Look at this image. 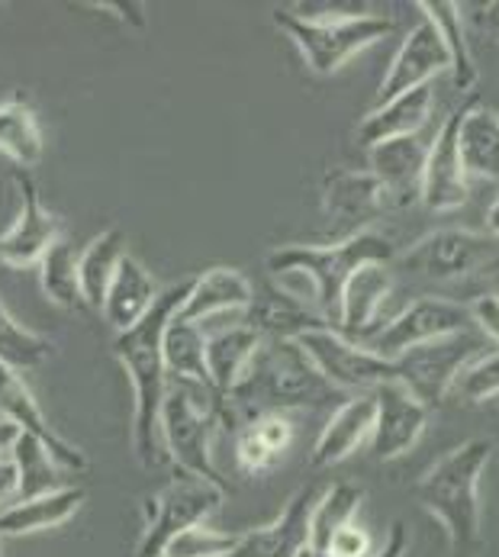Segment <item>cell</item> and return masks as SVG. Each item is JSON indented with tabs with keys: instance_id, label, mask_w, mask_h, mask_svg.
Returning <instances> with one entry per match:
<instances>
[{
	"instance_id": "cell-36",
	"label": "cell",
	"mask_w": 499,
	"mask_h": 557,
	"mask_svg": "<svg viewBox=\"0 0 499 557\" xmlns=\"http://www.w3.org/2000/svg\"><path fill=\"white\" fill-rule=\"evenodd\" d=\"M361 499H364V490L351 480H338L320 496V503L313 509V522H310V548L313 552H323V555L329 552L335 532L345 529L348 522H354Z\"/></svg>"
},
{
	"instance_id": "cell-1",
	"label": "cell",
	"mask_w": 499,
	"mask_h": 557,
	"mask_svg": "<svg viewBox=\"0 0 499 557\" xmlns=\"http://www.w3.org/2000/svg\"><path fill=\"white\" fill-rule=\"evenodd\" d=\"M190 294V281H180L162 290L152 313L136 329L120 332L110 345L113 358L123 364L129 384H133V451L142 468L155 471L167 461L165 442H162V406L167 397V368H165V329L171 319L180 313L184 300Z\"/></svg>"
},
{
	"instance_id": "cell-31",
	"label": "cell",
	"mask_w": 499,
	"mask_h": 557,
	"mask_svg": "<svg viewBox=\"0 0 499 557\" xmlns=\"http://www.w3.org/2000/svg\"><path fill=\"white\" fill-rule=\"evenodd\" d=\"M419 10L425 13V20L441 33L445 49L451 55V78L458 90H474L477 87V65L471 55V42L464 33V20H461V7L451 0H419Z\"/></svg>"
},
{
	"instance_id": "cell-5",
	"label": "cell",
	"mask_w": 499,
	"mask_h": 557,
	"mask_svg": "<svg viewBox=\"0 0 499 557\" xmlns=\"http://www.w3.org/2000/svg\"><path fill=\"white\" fill-rule=\"evenodd\" d=\"M223 419H229V403L213 387L167 377V397L162 406V442H165V455L174 465V471L194 474V478H203L229 490V483L223 480L213 461V435Z\"/></svg>"
},
{
	"instance_id": "cell-40",
	"label": "cell",
	"mask_w": 499,
	"mask_h": 557,
	"mask_svg": "<svg viewBox=\"0 0 499 557\" xmlns=\"http://www.w3.org/2000/svg\"><path fill=\"white\" fill-rule=\"evenodd\" d=\"M329 557H374V539L364 525L358 522H348L345 529L335 532V539L329 542Z\"/></svg>"
},
{
	"instance_id": "cell-48",
	"label": "cell",
	"mask_w": 499,
	"mask_h": 557,
	"mask_svg": "<svg viewBox=\"0 0 499 557\" xmlns=\"http://www.w3.org/2000/svg\"><path fill=\"white\" fill-rule=\"evenodd\" d=\"M300 557H329V555H323V552H313V548H307V552H303Z\"/></svg>"
},
{
	"instance_id": "cell-44",
	"label": "cell",
	"mask_w": 499,
	"mask_h": 557,
	"mask_svg": "<svg viewBox=\"0 0 499 557\" xmlns=\"http://www.w3.org/2000/svg\"><path fill=\"white\" fill-rule=\"evenodd\" d=\"M407 548H410V535H407V525L397 519V522L390 525L387 545H384L374 557H407Z\"/></svg>"
},
{
	"instance_id": "cell-34",
	"label": "cell",
	"mask_w": 499,
	"mask_h": 557,
	"mask_svg": "<svg viewBox=\"0 0 499 557\" xmlns=\"http://www.w3.org/2000/svg\"><path fill=\"white\" fill-rule=\"evenodd\" d=\"M123 258H126V233L116 226L93 236L82 251V287L90 310H103L107 290H110Z\"/></svg>"
},
{
	"instance_id": "cell-49",
	"label": "cell",
	"mask_w": 499,
	"mask_h": 557,
	"mask_svg": "<svg viewBox=\"0 0 499 557\" xmlns=\"http://www.w3.org/2000/svg\"><path fill=\"white\" fill-rule=\"evenodd\" d=\"M0 539H3V535H0ZM0 557H3V548H0Z\"/></svg>"
},
{
	"instance_id": "cell-6",
	"label": "cell",
	"mask_w": 499,
	"mask_h": 557,
	"mask_svg": "<svg viewBox=\"0 0 499 557\" xmlns=\"http://www.w3.org/2000/svg\"><path fill=\"white\" fill-rule=\"evenodd\" d=\"M274 26L287 33V39L303 55L307 69L320 78L338 75L354 55H361L364 49L394 33V20L381 13H341L326 20L287 7L274 10Z\"/></svg>"
},
{
	"instance_id": "cell-7",
	"label": "cell",
	"mask_w": 499,
	"mask_h": 557,
	"mask_svg": "<svg viewBox=\"0 0 499 557\" xmlns=\"http://www.w3.org/2000/svg\"><path fill=\"white\" fill-rule=\"evenodd\" d=\"M229 490L194 474H174L159 493L146 499V529L139 535L136 557H165L167 545L187 529L207 525Z\"/></svg>"
},
{
	"instance_id": "cell-29",
	"label": "cell",
	"mask_w": 499,
	"mask_h": 557,
	"mask_svg": "<svg viewBox=\"0 0 499 557\" xmlns=\"http://www.w3.org/2000/svg\"><path fill=\"white\" fill-rule=\"evenodd\" d=\"M294 442V425L284 412H264L242 422L236 438V461L246 474H267Z\"/></svg>"
},
{
	"instance_id": "cell-26",
	"label": "cell",
	"mask_w": 499,
	"mask_h": 557,
	"mask_svg": "<svg viewBox=\"0 0 499 557\" xmlns=\"http://www.w3.org/2000/svg\"><path fill=\"white\" fill-rule=\"evenodd\" d=\"M261 335L246 325V319H239L229 329H220L213 335H207V368H210V384L223 399L239 387V381L246 377L251 358L261 348Z\"/></svg>"
},
{
	"instance_id": "cell-18",
	"label": "cell",
	"mask_w": 499,
	"mask_h": 557,
	"mask_svg": "<svg viewBox=\"0 0 499 557\" xmlns=\"http://www.w3.org/2000/svg\"><path fill=\"white\" fill-rule=\"evenodd\" d=\"M316 503L320 490L313 483L300 486L271 525L242 532L229 557H300L310 548V522Z\"/></svg>"
},
{
	"instance_id": "cell-41",
	"label": "cell",
	"mask_w": 499,
	"mask_h": 557,
	"mask_svg": "<svg viewBox=\"0 0 499 557\" xmlns=\"http://www.w3.org/2000/svg\"><path fill=\"white\" fill-rule=\"evenodd\" d=\"M471 317H474V325L490 335L499 345V297L497 294H484L471 304Z\"/></svg>"
},
{
	"instance_id": "cell-45",
	"label": "cell",
	"mask_w": 499,
	"mask_h": 557,
	"mask_svg": "<svg viewBox=\"0 0 499 557\" xmlns=\"http://www.w3.org/2000/svg\"><path fill=\"white\" fill-rule=\"evenodd\" d=\"M481 29H487L494 39H499V3L481 7Z\"/></svg>"
},
{
	"instance_id": "cell-33",
	"label": "cell",
	"mask_w": 499,
	"mask_h": 557,
	"mask_svg": "<svg viewBox=\"0 0 499 557\" xmlns=\"http://www.w3.org/2000/svg\"><path fill=\"white\" fill-rule=\"evenodd\" d=\"M0 152L26 171L42 161V129L23 97L0 100Z\"/></svg>"
},
{
	"instance_id": "cell-17",
	"label": "cell",
	"mask_w": 499,
	"mask_h": 557,
	"mask_svg": "<svg viewBox=\"0 0 499 557\" xmlns=\"http://www.w3.org/2000/svg\"><path fill=\"white\" fill-rule=\"evenodd\" d=\"M441 72H451V55L445 49L441 33L428 20H422V23H416L407 33L400 52L394 55L387 75L381 81V87H377V107L387 103V100H394V97H403V94H410L416 87L432 84V78L441 75Z\"/></svg>"
},
{
	"instance_id": "cell-46",
	"label": "cell",
	"mask_w": 499,
	"mask_h": 557,
	"mask_svg": "<svg viewBox=\"0 0 499 557\" xmlns=\"http://www.w3.org/2000/svg\"><path fill=\"white\" fill-rule=\"evenodd\" d=\"M16 438H20V429L0 419V458H7V451H13Z\"/></svg>"
},
{
	"instance_id": "cell-2",
	"label": "cell",
	"mask_w": 499,
	"mask_h": 557,
	"mask_svg": "<svg viewBox=\"0 0 499 557\" xmlns=\"http://www.w3.org/2000/svg\"><path fill=\"white\" fill-rule=\"evenodd\" d=\"M494 458L490 438H471L438 458L416 483V503L441 522L454 557H481L484 552V506L481 478Z\"/></svg>"
},
{
	"instance_id": "cell-22",
	"label": "cell",
	"mask_w": 499,
	"mask_h": 557,
	"mask_svg": "<svg viewBox=\"0 0 499 557\" xmlns=\"http://www.w3.org/2000/svg\"><path fill=\"white\" fill-rule=\"evenodd\" d=\"M432 107H435V90L432 84L416 87L403 97H394L381 107H374L371 113H364V120L358 123L354 129V139L361 149H377L381 143H390V139H403V136H413L419 129L428 126V116H432Z\"/></svg>"
},
{
	"instance_id": "cell-3",
	"label": "cell",
	"mask_w": 499,
	"mask_h": 557,
	"mask_svg": "<svg viewBox=\"0 0 499 557\" xmlns=\"http://www.w3.org/2000/svg\"><path fill=\"white\" fill-rule=\"evenodd\" d=\"M348 394L335 391L320 374L313 358L300 342L264 338L258 355L251 358L246 377L229 394V412H242L246 422L264 412L287 409H326L333 403H345Z\"/></svg>"
},
{
	"instance_id": "cell-12",
	"label": "cell",
	"mask_w": 499,
	"mask_h": 557,
	"mask_svg": "<svg viewBox=\"0 0 499 557\" xmlns=\"http://www.w3.org/2000/svg\"><path fill=\"white\" fill-rule=\"evenodd\" d=\"M10 181L20 190V210L13 216L10 230L0 233V264L23 271V268L42 264L49 248L65 236H62V220L42 203L33 174L26 168H13Z\"/></svg>"
},
{
	"instance_id": "cell-42",
	"label": "cell",
	"mask_w": 499,
	"mask_h": 557,
	"mask_svg": "<svg viewBox=\"0 0 499 557\" xmlns=\"http://www.w3.org/2000/svg\"><path fill=\"white\" fill-rule=\"evenodd\" d=\"M16 499H20V471L13 458H0V512L7 509V503Z\"/></svg>"
},
{
	"instance_id": "cell-47",
	"label": "cell",
	"mask_w": 499,
	"mask_h": 557,
	"mask_svg": "<svg viewBox=\"0 0 499 557\" xmlns=\"http://www.w3.org/2000/svg\"><path fill=\"white\" fill-rule=\"evenodd\" d=\"M487 233H490L494 239H499V197L494 200V207L487 210Z\"/></svg>"
},
{
	"instance_id": "cell-35",
	"label": "cell",
	"mask_w": 499,
	"mask_h": 557,
	"mask_svg": "<svg viewBox=\"0 0 499 557\" xmlns=\"http://www.w3.org/2000/svg\"><path fill=\"white\" fill-rule=\"evenodd\" d=\"M10 458H13L16 471H20V499H36V496H46V493H55V490L68 486L65 483V468L29 432H20Z\"/></svg>"
},
{
	"instance_id": "cell-20",
	"label": "cell",
	"mask_w": 499,
	"mask_h": 557,
	"mask_svg": "<svg viewBox=\"0 0 499 557\" xmlns=\"http://www.w3.org/2000/svg\"><path fill=\"white\" fill-rule=\"evenodd\" d=\"M242 319L261 338H284V342H300L307 332L333 325L323 313L310 310L290 290L274 287V284H264L261 290H254V300Z\"/></svg>"
},
{
	"instance_id": "cell-4",
	"label": "cell",
	"mask_w": 499,
	"mask_h": 557,
	"mask_svg": "<svg viewBox=\"0 0 499 557\" xmlns=\"http://www.w3.org/2000/svg\"><path fill=\"white\" fill-rule=\"evenodd\" d=\"M394 258H397L394 242L367 230L333 245H280L267 255L264 264L274 277H287V274L307 277L313 284L320 313L338 329L341 297L351 274L364 264H390Z\"/></svg>"
},
{
	"instance_id": "cell-11",
	"label": "cell",
	"mask_w": 499,
	"mask_h": 557,
	"mask_svg": "<svg viewBox=\"0 0 499 557\" xmlns=\"http://www.w3.org/2000/svg\"><path fill=\"white\" fill-rule=\"evenodd\" d=\"M474 317L467 304L448 300V297H419L407 310H400L394 319H387L364 345L377 351L387 361H397L410 348L454 335L461 329H471Z\"/></svg>"
},
{
	"instance_id": "cell-16",
	"label": "cell",
	"mask_w": 499,
	"mask_h": 557,
	"mask_svg": "<svg viewBox=\"0 0 499 557\" xmlns=\"http://www.w3.org/2000/svg\"><path fill=\"white\" fill-rule=\"evenodd\" d=\"M461 116H464V103L441 120L435 146L428 152L425 184H422V203L432 213H451V210L464 207L467 197H471L467 171H464V159H461V143H458Z\"/></svg>"
},
{
	"instance_id": "cell-13",
	"label": "cell",
	"mask_w": 499,
	"mask_h": 557,
	"mask_svg": "<svg viewBox=\"0 0 499 557\" xmlns=\"http://www.w3.org/2000/svg\"><path fill=\"white\" fill-rule=\"evenodd\" d=\"M394 207L384 184L371 171H351V168H333L323 177V213L338 236L335 242L351 239L358 233H367L381 213Z\"/></svg>"
},
{
	"instance_id": "cell-25",
	"label": "cell",
	"mask_w": 499,
	"mask_h": 557,
	"mask_svg": "<svg viewBox=\"0 0 499 557\" xmlns=\"http://www.w3.org/2000/svg\"><path fill=\"white\" fill-rule=\"evenodd\" d=\"M162 290L159 284L152 281V274L142 268V261H136L133 255H126L116 268V277L107 290V300H103V319L110 322V329L120 335V332H129L136 329L142 319L152 313V307L159 304Z\"/></svg>"
},
{
	"instance_id": "cell-28",
	"label": "cell",
	"mask_w": 499,
	"mask_h": 557,
	"mask_svg": "<svg viewBox=\"0 0 499 557\" xmlns=\"http://www.w3.org/2000/svg\"><path fill=\"white\" fill-rule=\"evenodd\" d=\"M458 143H461L467 177L499 181V113L490 107H481L474 94L464 100Z\"/></svg>"
},
{
	"instance_id": "cell-27",
	"label": "cell",
	"mask_w": 499,
	"mask_h": 557,
	"mask_svg": "<svg viewBox=\"0 0 499 557\" xmlns=\"http://www.w3.org/2000/svg\"><path fill=\"white\" fill-rule=\"evenodd\" d=\"M82 503L84 486H62V490L36 496V499H20L0 512V535L20 539V535L59 529L82 509Z\"/></svg>"
},
{
	"instance_id": "cell-15",
	"label": "cell",
	"mask_w": 499,
	"mask_h": 557,
	"mask_svg": "<svg viewBox=\"0 0 499 557\" xmlns=\"http://www.w3.org/2000/svg\"><path fill=\"white\" fill-rule=\"evenodd\" d=\"M374 397H377V419L371 432V455L374 461H397L416 448L428 425V406L413 397L400 381L381 384Z\"/></svg>"
},
{
	"instance_id": "cell-37",
	"label": "cell",
	"mask_w": 499,
	"mask_h": 557,
	"mask_svg": "<svg viewBox=\"0 0 499 557\" xmlns=\"http://www.w3.org/2000/svg\"><path fill=\"white\" fill-rule=\"evenodd\" d=\"M52 351H55V342L52 338H46V335L20 325L16 317L0 300V364L13 368L20 374V371H33L42 361H49Z\"/></svg>"
},
{
	"instance_id": "cell-30",
	"label": "cell",
	"mask_w": 499,
	"mask_h": 557,
	"mask_svg": "<svg viewBox=\"0 0 499 557\" xmlns=\"http://www.w3.org/2000/svg\"><path fill=\"white\" fill-rule=\"evenodd\" d=\"M39 287L49 304L62 310H90L82 287V251L72 239H59L39 264Z\"/></svg>"
},
{
	"instance_id": "cell-43",
	"label": "cell",
	"mask_w": 499,
	"mask_h": 557,
	"mask_svg": "<svg viewBox=\"0 0 499 557\" xmlns=\"http://www.w3.org/2000/svg\"><path fill=\"white\" fill-rule=\"evenodd\" d=\"M90 7H97V10H120V13H116L120 20H126V23H129V26H136V29H146V13H142L146 7H142V3H129V0H126V3L97 0V3H90Z\"/></svg>"
},
{
	"instance_id": "cell-32",
	"label": "cell",
	"mask_w": 499,
	"mask_h": 557,
	"mask_svg": "<svg viewBox=\"0 0 499 557\" xmlns=\"http://www.w3.org/2000/svg\"><path fill=\"white\" fill-rule=\"evenodd\" d=\"M165 368L171 381H187V384H210V368H207V332L197 322L171 319L165 329Z\"/></svg>"
},
{
	"instance_id": "cell-38",
	"label": "cell",
	"mask_w": 499,
	"mask_h": 557,
	"mask_svg": "<svg viewBox=\"0 0 499 557\" xmlns=\"http://www.w3.org/2000/svg\"><path fill=\"white\" fill-rule=\"evenodd\" d=\"M451 397H458L461 403H484V399L499 397V345L494 351L477 355L454 381Z\"/></svg>"
},
{
	"instance_id": "cell-8",
	"label": "cell",
	"mask_w": 499,
	"mask_h": 557,
	"mask_svg": "<svg viewBox=\"0 0 499 557\" xmlns=\"http://www.w3.org/2000/svg\"><path fill=\"white\" fill-rule=\"evenodd\" d=\"M484 348H487L484 332H474V329H461L454 335L425 342V345L410 348L407 355H400L394 361L397 364V381L413 397L422 399L428 409L432 406H441L445 399L451 397L458 374L477 355H484Z\"/></svg>"
},
{
	"instance_id": "cell-14",
	"label": "cell",
	"mask_w": 499,
	"mask_h": 557,
	"mask_svg": "<svg viewBox=\"0 0 499 557\" xmlns=\"http://www.w3.org/2000/svg\"><path fill=\"white\" fill-rule=\"evenodd\" d=\"M435 136H438V126H425L413 136L381 143L377 149L367 152V164H371L367 171L384 184L394 207H413L422 200L425 164L435 146Z\"/></svg>"
},
{
	"instance_id": "cell-24",
	"label": "cell",
	"mask_w": 499,
	"mask_h": 557,
	"mask_svg": "<svg viewBox=\"0 0 499 557\" xmlns=\"http://www.w3.org/2000/svg\"><path fill=\"white\" fill-rule=\"evenodd\" d=\"M394 290V274L387 264H364L351 274L345 297H341V317H338V332L354 338V342H367L377 332V313L387 304Z\"/></svg>"
},
{
	"instance_id": "cell-19",
	"label": "cell",
	"mask_w": 499,
	"mask_h": 557,
	"mask_svg": "<svg viewBox=\"0 0 499 557\" xmlns=\"http://www.w3.org/2000/svg\"><path fill=\"white\" fill-rule=\"evenodd\" d=\"M0 419L16 425L20 432H29L33 438H39L65 471H72V474L87 471V455L46 422L39 403L29 394V387L23 384V377L7 364H0Z\"/></svg>"
},
{
	"instance_id": "cell-39",
	"label": "cell",
	"mask_w": 499,
	"mask_h": 557,
	"mask_svg": "<svg viewBox=\"0 0 499 557\" xmlns=\"http://www.w3.org/2000/svg\"><path fill=\"white\" fill-rule=\"evenodd\" d=\"M239 545V535L233 532H220L210 525H197L187 529L184 535H177L167 545L165 557H229Z\"/></svg>"
},
{
	"instance_id": "cell-23",
	"label": "cell",
	"mask_w": 499,
	"mask_h": 557,
	"mask_svg": "<svg viewBox=\"0 0 499 557\" xmlns=\"http://www.w3.org/2000/svg\"><path fill=\"white\" fill-rule=\"evenodd\" d=\"M254 300L251 281L236 268H210L190 281V294L180 307L177 319L203 325L220 313H246Z\"/></svg>"
},
{
	"instance_id": "cell-9",
	"label": "cell",
	"mask_w": 499,
	"mask_h": 557,
	"mask_svg": "<svg viewBox=\"0 0 499 557\" xmlns=\"http://www.w3.org/2000/svg\"><path fill=\"white\" fill-rule=\"evenodd\" d=\"M400 264L403 271L416 274L422 281L454 284L471 274L497 271L499 239H494L490 233H474V230H435L413 242L400 255Z\"/></svg>"
},
{
	"instance_id": "cell-10",
	"label": "cell",
	"mask_w": 499,
	"mask_h": 557,
	"mask_svg": "<svg viewBox=\"0 0 499 557\" xmlns=\"http://www.w3.org/2000/svg\"><path fill=\"white\" fill-rule=\"evenodd\" d=\"M303 351L313 358L320 374L333 384L335 391L354 397V394H374L381 384L397 381V364L371 351L364 342H354L341 335L335 325L307 332L300 338Z\"/></svg>"
},
{
	"instance_id": "cell-21",
	"label": "cell",
	"mask_w": 499,
	"mask_h": 557,
	"mask_svg": "<svg viewBox=\"0 0 499 557\" xmlns=\"http://www.w3.org/2000/svg\"><path fill=\"white\" fill-rule=\"evenodd\" d=\"M377 419V397L374 394H354L335 406L329 422L323 425L316 445H313V468H335L345 458H351L374 432Z\"/></svg>"
}]
</instances>
